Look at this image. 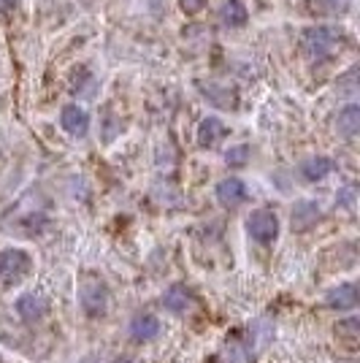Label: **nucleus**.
<instances>
[{"label": "nucleus", "instance_id": "1", "mask_svg": "<svg viewBox=\"0 0 360 363\" xmlns=\"http://www.w3.org/2000/svg\"><path fill=\"white\" fill-rule=\"evenodd\" d=\"M106 298H108V290H106V282L98 274L84 272L79 277V303H81V309H84L90 318L103 315Z\"/></svg>", "mask_w": 360, "mask_h": 363}, {"label": "nucleus", "instance_id": "2", "mask_svg": "<svg viewBox=\"0 0 360 363\" xmlns=\"http://www.w3.org/2000/svg\"><path fill=\"white\" fill-rule=\"evenodd\" d=\"M339 41H342V35L336 30H330V28H312V30L303 33V49L315 60H322V57L333 55L339 49Z\"/></svg>", "mask_w": 360, "mask_h": 363}, {"label": "nucleus", "instance_id": "3", "mask_svg": "<svg viewBox=\"0 0 360 363\" xmlns=\"http://www.w3.org/2000/svg\"><path fill=\"white\" fill-rule=\"evenodd\" d=\"M247 230H249V236H252L255 242L269 244L279 236V220H276V214L269 212V209H257V212L249 214Z\"/></svg>", "mask_w": 360, "mask_h": 363}, {"label": "nucleus", "instance_id": "4", "mask_svg": "<svg viewBox=\"0 0 360 363\" xmlns=\"http://www.w3.org/2000/svg\"><path fill=\"white\" fill-rule=\"evenodd\" d=\"M30 272V257L22 250H6L0 252V277L9 279V282H16L22 279L25 274Z\"/></svg>", "mask_w": 360, "mask_h": 363}, {"label": "nucleus", "instance_id": "5", "mask_svg": "<svg viewBox=\"0 0 360 363\" xmlns=\"http://www.w3.org/2000/svg\"><path fill=\"white\" fill-rule=\"evenodd\" d=\"M60 125L65 133H71V136H84L87 130H90V117H87V111L79 106H65L60 114Z\"/></svg>", "mask_w": 360, "mask_h": 363}, {"label": "nucleus", "instance_id": "6", "mask_svg": "<svg viewBox=\"0 0 360 363\" xmlns=\"http://www.w3.org/2000/svg\"><path fill=\"white\" fill-rule=\"evenodd\" d=\"M16 312H19V318L22 320L35 323V320L44 318L46 298L41 296V293H25V296H19V301H16Z\"/></svg>", "mask_w": 360, "mask_h": 363}, {"label": "nucleus", "instance_id": "7", "mask_svg": "<svg viewBox=\"0 0 360 363\" xmlns=\"http://www.w3.org/2000/svg\"><path fill=\"white\" fill-rule=\"evenodd\" d=\"M244 198H247V187H244V182L236 179V177L223 179L217 184V201H220L223 206H239V203H244Z\"/></svg>", "mask_w": 360, "mask_h": 363}, {"label": "nucleus", "instance_id": "8", "mask_svg": "<svg viewBox=\"0 0 360 363\" xmlns=\"http://www.w3.org/2000/svg\"><path fill=\"white\" fill-rule=\"evenodd\" d=\"M130 333H133L135 342H150L160 333V320L154 315H135L130 323Z\"/></svg>", "mask_w": 360, "mask_h": 363}, {"label": "nucleus", "instance_id": "9", "mask_svg": "<svg viewBox=\"0 0 360 363\" xmlns=\"http://www.w3.org/2000/svg\"><path fill=\"white\" fill-rule=\"evenodd\" d=\"M325 301H328V306H333V309H352V306L358 303V288H355L352 282L339 285V288L328 290Z\"/></svg>", "mask_w": 360, "mask_h": 363}, {"label": "nucleus", "instance_id": "10", "mask_svg": "<svg viewBox=\"0 0 360 363\" xmlns=\"http://www.w3.org/2000/svg\"><path fill=\"white\" fill-rule=\"evenodd\" d=\"M223 136H225V125L217 117H209V120H203L198 125V144L201 147H214Z\"/></svg>", "mask_w": 360, "mask_h": 363}, {"label": "nucleus", "instance_id": "11", "mask_svg": "<svg viewBox=\"0 0 360 363\" xmlns=\"http://www.w3.org/2000/svg\"><path fill=\"white\" fill-rule=\"evenodd\" d=\"M336 128H339L342 136H347V138L355 136L360 130V108L355 106V104L342 108V114H339V120H336Z\"/></svg>", "mask_w": 360, "mask_h": 363}, {"label": "nucleus", "instance_id": "12", "mask_svg": "<svg viewBox=\"0 0 360 363\" xmlns=\"http://www.w3.org/2000/svg\"><path fill=\"white\" fill-rule=\"evenodd\" d=\"M220 19L230 25V28H241L244 22H247V9H244V3L241 0H225L223 3V9H220Z\"/></svg>", "mask_w": 360, "mask_h": 363}, {"label": "nucleus", "instance_id": "13", "mask_svg": "<svg viewBox=\"0 0 360 363\" xmlns=\"http://www.w3.org/2000/svg\"><path fill=\"white\" fill-rule=\"evenodd\" d=\"M330 171H333V163H330L328 157H312V160H306L300 166V174L309 182H320L322 177H328Z\"/></svg>", "mask_w": 360, "mask_h": 363}, {"label": "nucleus", "instance_id": "14", "mask_svg": "<svg viewBox=\"0 0 360 363\" xmlns=\"http://www.w3.org/2000/svg\"><path fill=\"white\" fill-rule=\"evenodd\" d=\"M163 303H165V309L181 315V312H187V306H190V293L181 288V285H174V288L163 296Z\"/></svg>", "mask_w": 360, "mask_h": 363}, {"label": "nucleus", "instance_id": "15", "mask_svg": "<svg viewBox=\"0 0 360 363\" xmlns=\"http://www.w3.org/2000/svg\"><path fill=\"white\" fill-rule=\"evenodd\" d=\"M317 217H320V209H317L312 201H303V203L296 206V212H293V228H309Z\"/></svg>", "mask_w": 360, "mask_h": 363}, {"label": "nucleus", "instance_id": "16", "mask_svg": "<svg viewBox=\"0 0 360 363\" xmlns=\"http://www.w3.org/2000/svg\"><path fill=\"white\" fill-rule=\"evenodd\" d=\"M247 157H249V147H233V150H227V155H225V160L230 166L247 163Z\"/></svg>", "mask_w": 360, "mask_h": 363}, {"label": "nucleus", "instance_id": "17", "mask_svg": "<svg viewBox=\"0 0 360 363\" xmlns=\"http://www.w3.org/2000/svg\"><path fill=\"white\" fill-rule=\"evenodd\" d=\"M14 9H16V0H0V19H6Z\"/></svg>", "mask_w": 360, "mask_h": 363}, {"label": "nucleus", "instance_id": "18", "mask_svg": "<svg viewBox=\"0 0 360 363\" xmlns=\"http://www.w3.org/2000/svg\"><path fill=\"white\" fill-rule=\"evenodd\" d=\"M322 6H328L330 11H342L349 6V0H322Z\"/></svg>", "mask_w": 360, "mask_h": 363}, {"label": "nucleus", "instance_id": "19", "mask_svg": "<svg viewBox=\"0 0 360 363\" xmlns=\"http://www.w3.org/2000/svg\"><path fill=\"white\" fill-rule=\"evenodd\" d=\"M181 6H184V11H190V14H196L198 9L203 6V0H181Z\"/></svg>", "mask_w": 360, "mask_h": 363}, {"label": "nucleus", "instance_id": "20", "mask_svg": "<svg viewBox=\"0 0 360 363\" xmlns=\"http://www.w3.org/2000/svg\"><path fill=\"white\" fill-rule=\"evenodd\" d=\"M111 363H141V361H135V358H117V361H111Z\"/></svg>", "mask_w": 360, "mask_h": 363}]
</instances>
